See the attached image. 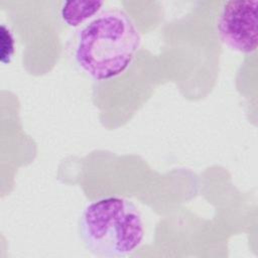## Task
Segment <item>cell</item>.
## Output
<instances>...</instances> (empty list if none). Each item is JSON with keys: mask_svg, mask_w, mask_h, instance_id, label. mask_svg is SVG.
Listing matches in <instances>:
<instances>
[{"mask_svg": "<svg viewBox=\"0 0 258 258\" xmlns=\"http://www.w3.org/2000/svg\"><path fill=\"white\" fill-rule=\"evenodd\" d=\"M140 44L141 36L132 18L123 10L108 9L78 30L74 57L91 79L109 81L128 69Z\"/></svg>", "mask_w": 258, "mask_h": 258, "instance_id": "cell-1", "label": "cell"}, {"mask_svg": "<svg viewBox=\"0 0 258 258\" xmlns=\"http://www.w3.org/2000/svg\"><path fill=\"white\" fill-rule=\"evenodd\" d=\"M79 234L86 249L94 255L124 257L140 246L144 225L132 202L121 197H106L84 209Z\"/></svg>", "mask_w": 258, "mask_h": 258, "instance_id": "cell-2", "label": "cell"}, {"mask_svg": "<svg viewBox=\"0 0 258 258\" xmlns=\"http://www.w3.org/2000/svg\"><path fill=\"white\" fill-rule=\"evenodd\" d=\"M257 10V0L223 2L216 19L220 40L232 50L253 53L258 43Z\"/></svg>", "mask_w": 258, "mask_h": 258, "instance_id": "cell-3", "label": "cell"}, {"mask_svg": "<svg viewBox=\"0 0 258 258\" xmlns=\"http://www.w3.org/2000/svg\"><path fill=\"white\" fill-rule=\"evenodd\" d=\"M104 1H64L61 3L59 15L63 23L72 28L82 27L100 13Z\"/></svg>", "mask_w": 258, "mask_h": 258, "instance_id": "cell-4", "label": "cell"}, {"mask_svg": "<svg viewBox=\"0 0 258 258\" xmlns=\"http://www.w3.org/2000/svg\"><path fill=\"white\" fill-rule=\"evenodd\" d=\"M1 61L7 63L14 53V37L4 24L1 25Z\"/></svg>", "mask_w": 258, "mask_h": 258, "instance_id": "cell-5", "label": "cell"}]
</instances>
